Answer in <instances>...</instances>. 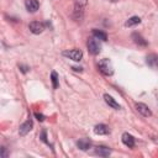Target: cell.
<instances>
[{
	"instance_id": "6da1fadb",
	"label": "cell",
	"mask_w": 158,
	"mask_h": 158,
	"mask_svg": "<svg viewBox=\"0 0 158 158\" xmlns=\"http://www.w3.org/2000/svg\"><path fill=\"white\" fill-rule=\"evenodd\" d=\"M98 68H99V70H100L102 74H105V75H112V73H114L112 63H111L109 59H106V58L99 60Z\"/></svg>"
},
{
	"instance_id": "7a4b0ae2",
	"label": "cell",
	"mask_w": 158,
	"mask_h": 158,
	"mask_svg": "<svg viewBox=\"0 0 158 158\" xmlns=\"http://www.w3.org/2000/svg\"><path fill=\"white\" fill-rule=\"evenodd\" d=\"M86 46H88V49H89V52H90L91 54L96 56V54H99V53H100L101 46H100V43H99L98 38H95V37L89 38V40H88V42H86Z\"/></svg>"
},
{
	"instance_id": "3957f363",
	"label": "cell",
	"mask_w": 158,
	"mask_h": 158,
	"mask_svg": "<svg viewBox=\"0 0 158 158\" xmlns=\"http://www.w3.org/2000/svg\"><path fill=\"white\" fill-rule=\"evenodd\" d=\"M63 54H64L65 57H68V58L75 60V62H79V60H81V58H83V52H81L80 49H69V51H64Z\"/></svg>"
},
{
	"instance_id": "277c9868",
	"label": "cell",
	"mask_w": 158,
	"mask_h": 158,
	"mask_svg": "<svg viewBox=\"0 0 158 158\" xmlns=\"http://www.w3.org/2000/svg\"><path fill=\"white\" fill-rule=\"evenodd\" d=\"M136 110L142 115V116H144V117H149V116H152V111L149 110V107L146 105V104H143V102H136Z\"/></svg>"
},
{
	"instance_id": "5b68a950",
	"label": "cell",
	"mask_w": 158,
	"mask_h": 158,
	"mask_svg": "<svg viewBox=\"0 0 158 158\" xmlns=\"http://www.w3.org/2000/svg\"><path fill=\"white\" fill-rule=\"evenodd\" d=\"M28 28H30V31H31L32 33H35V35H40V33L43 32V30H44V25H43L42 22L33 21V22H31V23L28 25Z\"/></svg>"
},
{
	"instance_id": "8992f818",
	"label": "cell",
	"mask_w": 158,
	"mask_h": 158,
	"mask_svg": "<svg viewBox=\"0 0 158 158\" xmlns=\"http://www.w3.org/2000/svg\"><path fill=\"white\" fill-rule=\"evenodd\" d=\"M32 127H33V122H32V120H27V121H25V122L20 126V128H19V133H20V136H26V135L32 130Z\"/></svg>"
},
{
	"instance_id": "52a82bcc",
	"label": "cell",
	"mask_w": 158,
	"mask_h": 158,
	"mask_svg": "<svg viewBox=\"0 0 158 158\" xmlns=\"http://www.w3.org/2000/svg\"><path fill=\"white\" fill-rule=\"evenodd\" d=\"M25 6L28 12H36L40 7L38 0H25Z\"/></svg>"
},
{
	"instance_id": "ba28073f",
	"label": "cell",
	"mask_w": 158,
	"mask_h": 158,
	"mask_svg": "<svg viewBox=\"0 0 158 158\" xmlns=\"http://www.w3.org/2000/svg\"><path fill=\"white\" fill-rule=\"evenodd\" d=\"M122 143L125 144V146H127L128 148H132L133 146H135V137L132 136V135H130V133H127V132H125L123 135H122Z\"/></svg>"
},
{
	"instance_id": "9c48e42d",
	"label": "cell",
	"mask_w": 158,
	"mask_h": 158,
	"mask_svg": "<svg viewBox=\"0 0 158 158\" xmlns=\"http://www.w3.org/2000/svg\"><path fill=\"white\" fill-rule=\"evenodd\" d=\"M77 146L81 151H88L91 146V141L89 138H80V139L77 141Z\"/></svg>"
},
{
	"instance_id": "30bf717a",
	"label": "cell",
	"mask_w": 158,
	"mask_h": 158,
	"mask_svg": "<svg viewBox=\"0 0 158 158\" xmlns=\"http://www.w3.org/2000/svg\"><path fill=\"white\" fill-rule=\"evenodd\" d=\"M146 63L152 68H158V56L154 53H151L146 57Z\"/></svg>"
},
{
	"instance_id": "8fae6325",
	"label": "cell",
	"mask_w": 158,
	"mask_h": 158,
	"mask_svg": "<svg viewBox=\"0 0 158 158\" xmlns=\"http://www.w3.org/2000/svg\"><path fill=\"white\" fill-rule=\"evenodd\" d=\"M104 100H105V102L109 105V106H111L112 109H116V110H118L121 106H120V104L111 96V95H109V94H105L104 95Z\"/></svg>"
},
{
	"instance_id": "7c38bea8",
	"label": "cell",
	"mask_w": 158,
	"mask_h": 158,
	"mask_svg": "<svg viewBox=\"0 0 158 158\" xmlns=\"http://www.w3.org/2000/svg\"><path fill=\"white\" fill-rule=\"evenodd\" d=\"M95 154H98L100 157H109L111 154V149L105 146H99L95 148Z\"/></svg>"
},
{
	"instance_id": "4fadbf2b",
	"label": "cell",
	"mask_w": 158,
	"mask_h": 158,
	"mask_svg": "<svg viewBox=\"0 0 158 158\" xmlns=\"http://www.w3.org/2000/svg\"><path fill=\"white\" fill-rule=\"evenodd\" d=\"M94 132L96 135H107V133H110V128H109V126H106L104 123H99L94 127Z\"/></svg>"
},
{
	"instance_id": "5bb4252c",
	"label": "cell",
	"mask_w": 158,
	"mask_h": 158,
	"mask_svg": "<svg viewBox=\"0 0 158 158\" xmlns=\"http://www.w3.org/2000/svg\"><path fill=\"white\" fill-rule=\"evenodd\" d=\"M131 37H132V40H133V42H135L136 44H138V46H147V41H146L138 32H133Z\"/></svg>"
},
{
	"instance_id": "9a60e30c",
	"label": "cell",
	"mask_w": 158,
	"mask_h": 158,
	"mask_svg": "<svg viewBox=\"0 0 158 158\" xmlns=\"http://www.w3.org/2000/svg\"><path fill=\"white\" fill-rule=\"evenodd\" d=\"M93 36H94L95 38L100 40V41H106V40H107V35H106L105 32L100 31V30H96V28L93 30Z\"/></svg>"
},
{
	"instance_id": "2e32d148",
	"label": "cell",
	"mask_w": 158,
	"mask_h": 158,
	"mask_svg": "<svg viewBox=\"0 0 158 158\" xmlns=\"http://www.w3.org/2000/svg\"><path fill=\"white\" fill-rule=\"evenodd\" d=\"M141 22V19L138 17V16H132L131 19H128L126 22H125V26L126 27H131V26H135V25H137V23H139Z\"/></svg>"
},
{
	"instance_id": "e0dca14e",
	"label": "cell",
	"mask_w": 158,
	"mask_h": 158,
	"mask_svg": "<svg viewBox=\"0 0 158 158\" xmlns=\"http://www.w3.org/2000/svg\"><path fill=\"white\" fill-rule=\"evenodd\" d=\"M86 5V0H75V14L83 12V7Z\"/></svg>"
},
{
	"instance_id": "ac0fdd59",
	"label": "cell",
	"mask_w": 158,
	"mask_h": 158,
	"mask_svg": "<svg viewBox=\"0 0 158 158\" xmlns=\"http://www.w3.org/2000/svg\"><path fill=\"white\" fill-rule=\"evenodd\" d=\"M51 80H52L53 89H57V88H58V74H57L54 70L51 73Z\"/></svg>"
},
{
	"instance_id": "d6986e66",
	"label": "cell",
	"mask_w": 158,
	"mask_h": 158,
	"mask_svg": "<svg viewBox=\"0 0 158 158\" xmlns=\"http://www.w3.org/2000/svg\"><path fill=\"white\" fill-rule=\"evenodd\" d=\"M1 157L2 158H6L7 157V152H6V148L5 147H1Z\"/></svg>"
},
{
	"instance_id": "ffe728a7",
	"label": "cell",
	"mask_w": 158,
	"mask_h": 158,
	"mask_svg": "<svg viewBox=\"0 0 158 158\" xmlns=\"http://www.w3.org/2000/svg\"><path fill=\"white\" fill-rule=\"evenodd\" d=\"M35 116H36V117H37V120H40V121H43V120H44V116H43L42 114L36 112V114H35Z\"/></svg>"
},
{
	"instance_id": "44dd1931",
	"label": "cell",
	"mask_w": 158,
	"mask_h": 158,
	"mask_svg": "<svg viewBox=\"0 0 158 158\" xmlns=\"http://www.w3.org/2000/svg\"><path fill=\"white\" fill-rule=\"evenodd\" d=\"M41 139H42L43 142L48 143V142H47V139H46V131H43V132H42V135H41Z\"/></svg>"
},
{
	"instance_id": "7402d4cb",
	"label": "cell",
	"mask_w": 158,
	"mask_h": 158,
	"mask_svg": "<svg viewBox=\"0 0 158 158\" xmlns=\"http://www.w3.org/2000/svg\"><path fill=\"white\" fill-rule=\"evenodd\" d=\"M19 67H20V69H21L23 73H26V72H27V69H28L27 67H23V65H19Z\"/></svg>"
}]
</instances>
